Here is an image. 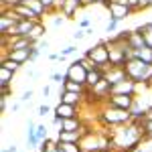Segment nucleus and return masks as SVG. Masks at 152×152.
I'll use <instances>...</instances> for the list:
<instances>
[{
  "instance_id": "f257e3e1",
  "label": "nucleus",
  "mask_w": 152,
  "mask_h": 152,
  "mask_svg": "<svg viewBox=\"0 0 152 152\" xmlns=\"http://www.w3.org/2000/svg\"><path fill=\"white\" fill-rule=\"evenodd\" d=\"M126 75H128L132 81H136L138 85H146V87H152V63H146L142 59L134 57L128 59L126 65Z\"/></svg>"
},
{
  "instance_id": "f03ea898",
  "label": "nucleus",
  "mask_w": 152,
  "mask_h": 152,
  "mask_svg": "<svg viewBox=\"0 0 152 152\" xmlns=\"http://www.w3.org/2000/svg\"><path fill=\"white\" fill-rule=\"evenodd\" d=\"M99 120H102V124L107 126V128H116V126H122V124L132 122L134 118H132V114H130L128 110H120V107L110 105L105 102L102 105V112H99Z\"/></svg>"
},
{
  "instance_id": "7ed1b4c3",
  "label": "nucleus",
  "mask_w": 152,
  "mask_h": 152,
  "mask_svg": "<svg viewBox=\"0 0 152 152\" xmlns=\"http://www.w3.org/2000/svg\"><path fill=\"white\" fill-rule=\"evenodd\" d=\"M85 57L89 59L97 69L105 71L107 67H112V63H110V47H107L105 41H99L95 47H89L85 51Z\"/></svg>"
},
{
  "instance_id": "20e7f679",
  "label": "nucleus",
  "mask_w": 152,
  "mask_h": 152,
  "mask_svg": "<svg viewBox=\"0 0 152 152\" xmlns=\"http://www.w3.org/2000/svg\"><path fill=\"white\" fill-rule=\"evenodd\" d=\"M107 10H110V18H116L118 23H122V20H126L134 10V6H130V4H122V2H107V6H105Z\"/></svg>"
},
{
  "instance_id": "39448f33",
  "label": "nucleus",
  "mask_w": 152,
  "mask_h": 152,
  "mask_svg": "<svg viewBox=\"0 0 152 152\" xmlns=\"http://www.w3.org/2000/svg\"><path fill=\"white\" fill-rule=\"evenodd\" d=\"M65 75H67V79L77 81V83H83V85H85V81H87V69L83 67V63L79 61V59H75L69 67H67Z\"/></svg>"
},
{
  "instance_id": "423d86ee",
  "label": "nucleus",
  "mask_w": 152,
  "mask_h": 152,
  "mask_svg": "<svg viewBox=\"0 0 152 152\" xmlns=\"http://www.w3.org/2000/svg\"><path fill=\"white\" fill-rule=\"evenodd\" d=\"M136 89H138V83L132 81L130 77H126L124 81L116 83L110 87V95H118V94H124V95H136Z\"/></svg>"
},
{
  "instance_id": "0eeeda50",
  "label": "nucleus",
  "mask_w": 152,
  "mask_h": 152,
  "mask_svg": "<svg viewBox=\"0 0 152 152\" xmlns=\"http://www.w3.org/2000/svg\"><path fill=\"white\" fill-rule=\"evenodd\" d=\"M134 95H124V94H118V95H110L107 97V104L110 105H116V107H120V110H128L134 105Z\"/></svg>"
},
{
  "instance_id": "6e6552de",
  "label": "nucleus",
  "mask_w": 152,
  "mask_h": 152,
  "mask_svg": "<svg viewBox=\"0 0 152 152\" xmlns=\"http://www.w3.org/2000/svg\"><path fill=\"white\" fill-rule=\"evenodd\" d=\"M128 75H126V69L124 67H116V65H112V67H107L105 69V81L110 83V87L112 85H116V83L124 81Z\"/></svg>"
},
{
  "instance_id": "1a4fd4ad",
  "label": "nucleus",
  "mask_w": 152,
  "mask_h": 152,
  "mask_svg": "<svg viewBox=\"0 0 152 152\" xmlns=\"http://www.w3.org/2000/svg\"><path fill=\"white\" fill-rule=\"evenodd\" d=\"M53 114H55V116H61L63 120H65V118H75V116H79L77 105L65 104V102H59V104L53 107Z\"/></svg>"
},
{
  "instance_id": "9d476101",
  "label": "nucleus",
  "mask_w": 152,
  "mask_h": 152,
  "mask_svg": "<svg viewBox=\"0 0 152 152\" xmlns=\"http://www.w3.org/2000/svg\"><path fill=\"white\" fill-rule=\"evenodd\" d=\"M148 107H150V104H146L144 99L136 97V99H134V105L130 107V114H132V118H134V120H144L146 112H148Z\"/></svg>"
},
{
  "instance_id": "9b49d317",
  "label": "nucleus",
  "mask_w": 152,
  "mask_h": 152,
  "mask_svg": "<svg viewBox=\"0 0 152 152\" xmlns=\"http://www.w3.org/2000/svg\"><path fill=\"white\" fill-rule=\"evenodd\" d=\"M12 10L18 14V18H31V20H41V16H39V14H37V12L33 10V8H31V6H28L26 2H20V4H16V6H14Z\"/></svg>"
},
{
  "instance_id": "f8f14e48",
  "label": "nucleus",
  "mask_w": 152,
  "mask_h": 152,
  "mask_svg": "<svg viewBox=\"0 0 152 152\" xmlns=\"http://www.w3.org/2000/svg\"><path fill=\"white\" fill-rule=\"evenodd\" d=\"M83 99H85V95H83V94H75V91H65V89H61V91H59V102H65V104L79 105V104H83Z\"/></svg>"
},
{
  "instance_id": "ddd939ff",
  "label": "nucleus",
  "mask_w": 152,
  "mask_h": 152,
  "mask_svg": "<svg viewBox=\"0 0 152 152\" xmlns=\"http://www.w3.org/2000/svg\"><path fill=\"white\" fill-rule=\"evenodd\" d=\"M83 126H85V124L81 122V118L75 116V118H65L61 130H67V132H81V134H83ZM57 132H59V130H57Z\"/></svg>"
},
{
  "instance_id": "4468645a",
  "label": "nucleus",
  "mask_w": 152,
  "mask_h": 152,
  "mask_svg": "<svg viewBox=\"0 0 152 152\" xmlns=\"http://www.w3.org/2000/svg\"><path fill=\"white\" fill-rule=\"evenodd\" d=\"M37 20H31V18H18L16 23V37H28L33 26H35Z\"/></svg>"
},
{
  "instance_id": "2eb2a0df",
  "label": "nucleus",
  "mask_w": 152,
  "mask_h": 152,
  "mask_svg": "<svg viewBox=\"0 0 152 152\" xmlns=\"http://www.w3.org/2000/svg\"><path fill=\"white\" fill-rule=\"evenodd\" d=\"M126 43H128V47L134 49V51H138V49H144V47H146V41H144L142 33H138V31H132V33H130V37L126 39Z\"/></svg>"
},
{
  "instance_id": "dca6fc26",
  "label": "nucleus",
  "mask_w": 152,
  "mask_h": 152,
  "mask_svg": "<svg viewBox=\"0 0 152 152\" xmlns=\"http://www.w3.org/2000/svg\"><path fill=\"white\" fill-rule=\"evenodd\" d=\"M104 77H105V71L104 69H89L87 71V81H85V85L87 87H95L99 81H104Z\"/></svg>"
},
{
  "instance_id": "f3484780",
  "label": "nucleus",
  "mask_w": 152,
  "mask_h": 152,
  "mask_svg": "<svg viewBox=\"0 0 152 152\" xmlns=\"http://www.w3.org/2000/svg\"><path fill=\"white\" fill-rule=\"evenodd\" d=\"M2 57H8L12 61H16V63H28V49H20V51H6V53H2Z\"/></svg>"
},
{
  "instance_id": "a211bd4d",
  "label": "nucleus",
  "mask_w": 152,
  "mask_h": 152,
  "mask_svg": "<svg viewBox=\"0 0 152 152\" xmlns=\"http://www.w3.org/2000/svg\"><path fill=\"white\" fill-rule=\"evenodd\" d=\"M81 132H67V130H59L57 132V140L59 142H79L81 140Z\"/></svg>"
},
{
  "instance_id": "6ab92c4d",
  "label": "nucleus",
  "mask_w": 152,
  "mask_h": 152,
  "mask_svg": "<svg viewBox=\"0 0 152 152\" xmlns=\"http://www.w3.org/2000/svg\"><path fill=\"white\" fill-rule=\"evenodd\" d=\"M87 85H83V83H77V81H71V79H67V81L61 85V89H65V91H75V94H83L85 95V89Z\"/></svg>"
},
{
  "instance_id": "aec40b11",
  "label": "nucleus",
  "mask_w": 152,
  "mask_h": 152,
  "mask_svg": "<svg viewBox=\"0 0 152 152\" xmlns=\"http://www.w3.org/2000/svg\"><path fill=\"white\" fill-rule=\"evenodd\" d=\"M134 31H138V33H142V37H144V41H146V47L152 49V23H146V24H140L138 28H134Z\"/></svg>"
},
{
  "instance_id": "412c9836",
  "label": "nucleus",
  "mask_w": 152,
  "mask_h": 152,
  "mask_svg": "<svg viewBox=\"0 0 152 152\" xmlns=\"http://www.w3.org/2000/svg\"><path fill=\"white\" fill-rule=\"evenodd\" d=\"M43 35H45V24L41 23V20H37L35 26H33V31H31V35H28V39H31L33 43H39V41L43 39Z\"/></svg>"
},
{
  "instance_id": "4be33fe9",
  "label": "nucleus",
  "mask_w": 152,
  "mask_h": 152,
  "mask_svg": "<svg viewBox=\"0 0 152 152\" xmlns=\"http://www.w3.org/2000/svg\"><path fill=\"white\" fill-rule=\"evenodd\" d=\"M14 79V71L6 69V67H0V85H10Z\"/></svg>"
},
{
  "instance_id": "5701e85b",
  "label": "nucleus",
  "mask_w": 152,
  "mask_h": 152,
  "mask_svg": "<svg viewBox=\"0 0 152 152\" xmlns=\"http://www.w3.org/2000/svg\"><path fill=\"white\" fill-rule=\"evenodd\" d=\"M136 57L146 61V63H152V49L150 47H144V49H138L136 51Z\"/></svg>"
},
{
  "instance_id": "b1692460",
  "label": "nucleus",
  "mask_w": 152,
  "mask_h": 152,
  "mask_svg": "<svg viewBox=\"0 0 152 152\" xmlns=\"http://www.w3.org/2000/svg\"><path fill=\"white\" fill-rule=\"evenodd\" d=\"M41 53H43V51L39 49V45H37V43H33V45L28 47V63H35L37 59L41 57Z\"/></svg>"
},
{
  "instance_id": "393cba45",
  "label": "nucleus",
  "mask_w": 152,
  "mask_h": 152,
  "mask_svg": "<svg viewBox=\"0 0 152 152\" xmlns=\"http://www.w3.org/2000/svg\"><path fill=\"white\" fill-rule=\"evenodd\" d=\"M0 67H6V69H10V71L16 73L23 65H20V63H16V61H12V59H8V57H2V65H0Z\"/></svg>"
},
{
  "instance_id": "a878e982",
  "label": "nucleus",
  "mask_w": 152,
  "mask_h": 152,
  "mask_svg": "<svg viewBox=\"0 0 152 152\" xmlns=\"http://www.w3.org/2000/svg\"><path fill=\"white\" fill-rule=\"evenodd\" d=\"M37 138H39V142L49 140V128L45 124H39V126H37Z\"/></svg>"
},
{
  "instance_id": "bb28decb",
  "label": "nucleus",
  "mask_w": 152,
  "mask_h": 152,
  "mask_svg": "<svg viewBox=\"0 0 152 152\" xmlns=\"http://www.w3.org/2000/svg\"><path fill=\"white\" fill-rule=\"evenodd\" d=\"M142 132L144 140H152V120H142Z\"/></svg>"
},
{
  "instance_id": "cd10ccee",
  "label": "nucleus",
  "mask_w": 152,
  "mask_h": 152,
  "mask_svg": "<svg viewBox=\"0 0 152 152\" xmlns=\"http://www.w3.org/2000/svg\"><path fill=\"white\" fill-rule=\"evenodd\" d=\"M118 24H120V23H118L116 18H110V23L105 24V33H107L110 37L114 35V33H118Z\"/></svg>"
},
{
  "instance_id": "c85d7f7f",
  "label": "nucleus",
  "mask_w": 152,
  "mask_h": 152,
  "mask_svg": "<svg viewBox=\"0 0 152 152\" xmlns=\"http://www.w3.org/2000/svg\"><path fill=\"white\" fill-rule=\"evenodd\" d=\"M51 112H53V110H51V105H47V104H41V105H39V116H41V118L51 116Z\"/></svg>"
},
{
  "instance_id": "c756f323",
  "label": "nucleus",
  "mask_w": 152,
  "mask_h": 152,
  "mask_svg": "<svg viewBox=\"0 0 152 152\" xmlns=\"http://www.w3.org/2000/svg\"><path fill=\"white\" fill-rule=\"evenodd\" d=\"M75 53H77V47L75 45H67V47L61 49V55L63 57H69V55H75Z\"/></svg>"
},
{
  "instance_id": "7c9ffc66",
  "label": "nucleus",
  "mask_w": 152,
  "mask_h": 152,
  "mask_svg": "<svg viewBox=\"0 0 152 152\" xmlns=\"http://www.w3.org/2000/svg\"><path fill=\"white\" fill-rule=\"evenodd\" d=\"M31 99H33V89L23 91V95H20V104H26V102H31Z\"/></svg>"
},
{
  "instance_id": "2f4dec72",
  "label": "nucleus",
  "mask_w": 152,
  "mask_h": 152,
  "mask_svg": "<svg viewBox=\"0 0 152 152\" xmlns=\"http://www.w3.org/2000/svg\"><path fill=\"white\" fill-rule=\"evenodd\" d=\"M85 37H87V31H85V28H79V31L73 33V39H75V41H81V39H85Z\"/></svg>"
},
{
  "instance_id": "473e14b6",
  "label": "nucleus",
  "mask_w": 152,
  "mask_h": 152,
  "mask_svg": "<svg viewBox=\"0 0 152 152\" xmlns=\"http://www.w3.org/2000/svg\"><path fill=\"white\" fill-rule=\"evenodd\" d=\"M63 23H65V14H57V16L53 18V26H61Z\"/></svg>"
},
{
  "instance_id": "72a5a7b5",
  "label": "nucleus",
  "mask_w": 152,
  "mask_h": 152,
  "mask_svg": "<svg viewBox=\"0 0 152 152\" xmlns=\"http://www.w3.org/2000/svg\"><path fill=\"white\" fill-rule=\"evenodd\" d=\"M89 26H91V18L83 16L81 20H79V28H89Z\"/></svg>"
},
{
  "instance_id": "f704fd0d",
  "label": "nucleus",
  "mask_w": 152,
  "mask_h": 152,
  "mask_svg": "<svg viewBox=\"0 0 152 152\" xmlns=\"http://www.w3.org/2000/svg\"><path fill=\"white\" fill-rule=\"evenodd\" d=\"M107 2L110 0H85V6H89V4H104V6H107Z\"/></svg>"
},
{
  "instance_id": "c9c22d12",
  "label": "nucleus",
  "mask_w": 152,
  "mask_h": 152,
  "mask_svg": "<svg viewBox=\"0 0 152 152\" xmlns=\"http://www.w3.org/2000/svg\"><path fill=\"white\" fill-rule=\"evenodd\" d=\"M0 87H2V95H4V97H8V95H10L12 85H0Z\"/></svg>"
},
{
  "instance_id": "e433bc0d",
  "label": "nucleus",
  "mask_w": 152,
  "mask_h": 152,
  "mask_svg": "<svg viewBox=\"0 0 152 152\" xmlns=\"http://www.w3.org/2000/svg\"><path fill=\"white\" fill-rule=\"evenodd\" d=\"M37 45H39V49H41V51H47V49H49V41H45V39H41V41H39Z\"/></svg>"
},
{
  "instance_id": "4c0bfd02",
  "label": "nucleus",
  "mask_w": 152,
  "mask_h": 152,
  "mask_svg": "<svg viewBox=\"0 0 152 152\" xmlns=\"http://www.w3.org/2000/svg\"><path fill=\"white\" fill-rule=\"evenodd\" d=\"M6 99H8V97H4V95L0 97V112H2V114L6 112Z\"/></svg>"
},
{
  "instance_id": "58836bf2",
  "label": "nucleus",
  "mask_w": 152,
  "mask_h": 152,
  "mask_svg": "<svg viewBox=\"0 0 152 152\" xmlns=\"http://www.w3.org/2000/svg\"><path fill=\"white\" fill-rule=\"evenodd\" d=\"M2 152H18V148H16V144H12V146H6Z\"/></svg>"
},
{
  "instance_id": "ea45409f",
  "label": "nucleus",
  "mask_w": 152,
  "mask_h": 152,
  "mask_svg": "<svg viewBox=\"0 0 152 152\" xmlns=\"http://www.w3.org/2000/svg\"><path fill=\"white\" fill-rule=\"evenodd\" d=\"M49 95H51V87L45 85V87H43V97H49Z\"/></svg>"
},
{
  "instance_id": "a19ab883",
  "label": "nucleus",
  "mask_w": 152,
  "mask_h": 152,
  "mask_svg": "<svg viewBox=\"0 0 152 152\" xmlns=\"http://www.w3.org/2000/svg\"><path fill=\"white\" fill-rule=\"evenodd\" d=\"M18 110H20V104H12L10 105V112H12V114H16Z\"/></svg>"
},
{
  "instance_id": "79ce46f5",
  "label": "nucleus",
  "mask_w": 152,
  "mask_h": 152,
  "mask_svg": "<svg viewBox=\"0 0 152 152\" xmlns=\"http://www.w3.org/2000/svg\"><path fill=\"white\" fill-rule=\"evenodd\" d=\"M144 120H152V105L148 107V112H146V116H144Z\"/></svg>"
},
{
  "instance_id": "37998d69",
  "label": "nucleus",
  "mask_w": 152,
  "mask_h": 152,
  "mask_svg": "<svg viewBox=\"0 0 152 152\" xmlns=\"http://www.w3.org/2000/svg\"><path fill=\"white\" fill-rule=\"evenodd\" d=\"M134 152H150V150H148V148H142V146H138V148H136Z\"/></svg>"
}]
</instances>
